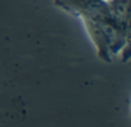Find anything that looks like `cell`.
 I'll return each instance as SVG.
<instances>
[{
	"mask_svg": "<svg viewBox=\"0 0 131 127\" xmlns=\"http://www.w3.org/2000/svg\"><path fill=\"white\" fill-rule=\"evenodd\" d=\"M59 8L80 17L96 46L111 62L130 42V0H54Z\"/></svg>",
	"mask_w": 131,
	"mask_h": 127,
	"instance_id": "cell-1",
	"label": "cell"
}]
</instances>
